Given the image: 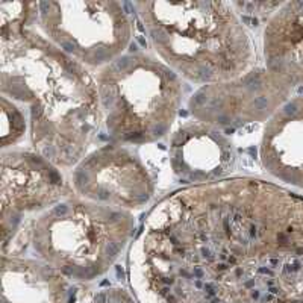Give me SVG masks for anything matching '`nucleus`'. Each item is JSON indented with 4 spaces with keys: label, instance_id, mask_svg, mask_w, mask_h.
<instances>
[{
    "label": "nucleus",
    "instance_id": "39448f33",
    "mask_svg": "<svg viewBox=\"0 0 303 303\" xmlns=\"http://www.w3.org/2000/svg\"><path fill=\"white\" fill-rule=\"evenodd\" d=\"M73 180L82 196L114 208H138L152 196L146 170L135 156L118 147L100 149L83 159Z\"/></svg>",
    "mask_w": 303,
    "mask_h": 303
},
{
    "label": "nucleus",
    "instance_id": "f257e3e1",
    "mask_svg": "<svg viewBox=\"0 0 303 303\" xmlns=\"http://www.w3.org/2000/svg\"><path fill=\"white\" fill-rule=\"evenodd\" d=\"M2 93L29 106L32 141L49 161L80 159L99 129V91L87 71L33 32L2 27Z\"/></svg>",
    "mask_w": 303,
    "mask_h": 303
},
{
    "label": "nucleus",
    "instance_id": "20e7f679",
    "mask_svg": "<svg viewBox=\"0 0 303 303\" xmlns=\"http://www.w3.org/2000/svg\"><path fill=\"white\" fill-rule=\"evenodd\" d=\"M40 21L62 52L90 65L111 64L130 40V26L114 2L38 3Z\"/></svg>",
    "mask_w": 303,
    "mask_h": 303
},
{
    "label": "nucleus",
    "instance_id": "6e6552de",
    "mask_svg": "<svg viewBox=\"0 0 303 303\" xmlns=\"http://www.w3.org/2000/svg\"><path fill=\"white\" fill-rule=\"evenodd\" d=\"M230 162V144L209 127L188 126L173 140L171 164L182 179L209 182L224 174Z\"/></svg>",
    "mask_w": 303,
    "mask_h": 303
},
{
    "label": "nucleus",
    "instance_id": "f03ea898",
    "mask_svg": "<svg viewBox=\"0 0 303 303\" xmlns=\"http://www.w3.org/2000/svg\"><path fill=\"white\" fill-rule=\"evenodd\" d=\"M152 43L167 64L197 83L238 77L253 52L229 3H137Z\"/></svg>",
    "mask_w": 303,
    "mask_h": 303
},
{
    "label": "nucleus",
    "instance_id": "0eeeda50",
    "mask_svg": "<svg viewBox=\"0 0 303 303\" xmlns=\"http://www.w3.org/2000/svg\"><path fill=\"white\" fill-rule=\"evenodd\" d=\"M2 168V211L43 208L59 199L62 177L41 156L5 153Z\"/></svg>",
    "mask_w": 303,
    "mask_h": 303
},
{
    "label": "nucleus",
    "instance_id": "7ed1b4c3",
    "mask_svg": "<svg viewBox=\"0 0 303 303\" xmlns=\"http://www.w3.org/2000/svg\"><path fill=\"white\" fill-rule=\"evenodd\" d=\"M102 103L111 137L126 143L161 138L171 126L182 88L176 73L144 55L120 56L99 76Z\"/></svg>",
    "mask_w": 303,
    "mask_h": 303
},
{
    "label": "nucleus",
    "instance_id": "1a4fd4ad",
    "mask_svg": "<svg viewBox=\"0 0 303 303\" xmlns=\"http://www.w3.org/2000/svg\"><path fill=\"white\" fill-rule=\"evenodd\" d=\"M267 70L291 88L303 83V2L285 3L265 29Z\"/></svg>",
    "mask_w": 303,
    "mask_h": 303
},
{
    "label": "nucleus",
    "instance_id": "423d86ee",
    "mask_svg": "<svg viewBox=\"0 0 303 303\" xmlns=\"http://www.w3.org/2000/svg\"><path fill=\"white\" fill-rule=\"evenodd\" d=\"M261 158L271 176L303 188V96L287 100L270 117Z\"/></svg>",
    "mask_w": 303,
    "mask_h": 303
}]
</instances>
